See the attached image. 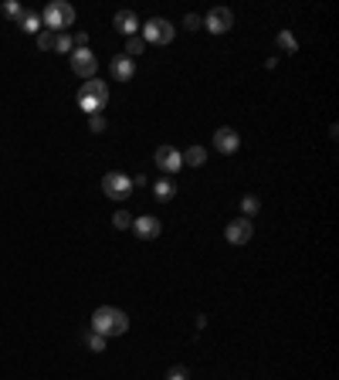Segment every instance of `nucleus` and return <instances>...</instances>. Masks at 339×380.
Instances as JSON below:
<instances>
[{
	"instance_id": "2eb2a0df",
	"label": "nucleus",
	"mask_w": 339,
	"mask_h": 380,
	"mask_svg": "<svg viewBox=\"0 0 339 380\" xmlns=\"http://www.w3.org/2000/svg\"><path fill=\"white\" fill-rule=\"evenodd\" d=\"M180 160H183L187 167H204V163H207V150H204V146H190L187 153H180Z\"/></svg>"
},
{
	"instance_id": "393cba45",
	"label": "nucleus",
	"mask_w": 339,
	"mask_h": 380,
	"mask_svg": "<svg viewBox=\"0 0 339 380\" xmlns=\"http://www.w3.org/2000/svg\"><path fill=\"white\" fill-rule=\"evenodd\" d=\"M167 380H190V374H187V367H173L167 374Z\"/></svg>"
},
{
	"instance_id": "f3484780",
	"label": "nucleus",
	"mask_w": 339,
	"mask_h": 380,
	"mask_svg": "<svg viewBox=\"0 0 339 380\" xmlns=\"http://www.w3.org/2000/svg\"><path fill=\"white\" fill-rule=\"evenodd\" d=\"M275 41H278L282 51H289V54H296V51H298V41L292 38V31H278V38H275Z\"/></svg>"
},
{
	"instance_id": "9d476101",
	"label": "nucleus",
	"mask_w": 339,
	"mask_h": 380,
	"mask_svg": "<svg viewBox=\"0 0 339 380\" xmlns=\"http://www.w3.org/2000/svg\"><path fill=\"white\" fill-rule=\"evenodd\" d=\"M132 231H136L143 241H153V238H160L163 224H160L156 214H143V217H132Z\"/></svg>"
},
{
	"instance_id": "bb28decb",
	"label": "nucleus",
	"mask_w": 339,
	"mask_h": 380,
	"mask_svg": "<svg viewBox=\"0 0 339 380\" xmlns=\"http://www.w3.org/2000/svg\"><path fill=\"white\" fill-rule=\"evenodd\" d=\"M183 24L194 31V28H201V17H197V14H187V17H183Z\"/></svg>"
},
{
	"instance_id": "9b49d317",
	"label": "nucleus",
	"mask_w": 339,
	"mask_h": 380,
	"mask_svg": "<svg viewBox=\"0 0 339 380\" xmlns=\"http://www.w3.org/2000/svg\"><path fill=\"white\" fill-rule=\"evenodd\" d=\"M156 167L163 170V173H176V170H183V160H180V150L176 146H156Z\"/></svg>"
},
{
	"instance_id": "1a4fd4ad",
	"label": "nucleus",
	"mask_w": 339,
	"mask_h": 380,
	"mask_svg": "<svg viewBox=\"0 0 339 380\" xmlns=\"http://www.w3.org/2000/svg\"><path fill=\"white\" fill-rule=\"evenodd\" d=\"M238 146H241V136H238V129L220 126L217 132H214V150H217V153L231 157V153H238Z\"/></svg>"
},
{
	"instance_id": "f8f14e48",
	"label": "nucleus",
	"mask_w": 339,
	"mask_h": 380,
	"mask_svg": "<svg viewBox=\"0 0 339 380\" xmlns=\"http://www.w3.org/2000/svg\"><path fill=\"white\" fill-rule=\"evenodd\" d=\"M109 72H112L116 82H132V75H136V61L126 58V54H116L112 65H109Z\"/></svg>"
},
{
	"instance_id": "aec40b11",
	"label": "nucleus",
	"mask_w": 339,
	"mask_h": 380,
	"mask_svg": "<svg viewBox=\"0 0 339 380\" xmlns=\"http://www.w3.org/2000/svg\"><path fill=\"white\" fill-rule=\"evenodd\" d=\"M143 48H146V41L136 34V38H126V58H136V54H143Z\"/></svg>"
},
{
	"instance_id": "4468645a",
	"label": "nucleus",
	"mask_w": 339,
	"mask_h": 380,
	"mask_svg": "<svg viewBox=\"0 0 339 380\" xmlns=\"http://www.w3.org/2000/svg\"><path fill=\"white\" fill-rule=\"evenodd\" d=\"M17 24H21V31H24V34H38V31H41V14L24 10V14L17 17Z\"/></svg>"
},
{
	"instance_id": "cd10ccee",
	"label": "nucleus",
	"mask_w": 339,
	"mask_h": 380,
	"mask_svg": "<svg viewBox=\"0 0 339 380\" xmlns=\"http://www.w3.org/2000/svg\"><path fill=\"white\" fill-rule=\"evenodd\" d=\"M85 41H88V34H85V31H79V34H75V44H79V48H85Z\"/></svg>"
},
{
	"instance_id": "ddd939ff",
	"label": "nucleus",
	"mask_w": 339,
	"mask_h": 380,
	"mask_svg": "<svg viewBox=\"0 0 339 380\" xmlns=\"http://www.w3.org/2000/svg\"><path fill=\"white\" fill-rule=\"evenodd\" d=\"M112 24H116V31H123L126 38H136V34H139V17H136L132 10H119Z\"/></svg>"
},
{
	"instance_id": "dca6fc26",
	"label": "nucleus",
	"mask_w": 339,
	"mask_h": 380,
	"mask_svg": "<svg viewBox=\"0 0 339 380\" xmlns=\"http://www.w3.org/2000/svg\"><path fill=\"white\" fill-rule=\"evenodd\" d=\"M153 197H156V201H163V204H167V201H173V197H176L173 180H156V183H153Z\"/></svg>"
},
{
	"instance_id": "412c9836",
	"label": "nucleus",
	"mask_w": 339,
	"mask_h": 380,
	"mask_svg": "<svg viewBox=\"0 0 339 380\" xmlns=\"http://www.w3.org/2000/svg\"><path fill=\"white\" fill-rule=\"evenodd\" d=\"M38 48H41V51H54V34H51V31H38Z\"/></svg>"
},
{
	"instance_id": "0eeeda50",
	"label": "nucleus",
	"mask_w": 339,
	"mask_h": 380,
	"mask_svg": "<svg viewBox=\"0 0 339 380\" xmlns=\"http://www.w3.org/2000/svg\"><path fill=\"white\" fill-rule=\"evenodd\" d=\"M68 61H72V72H75V75H82L85 82H88V79H95V68H99V58H95V54H92L88 48H75Z\"/></svg>"
},
{
	"instance_id": "b1692460",
	"label": "nucleus",
	"mask_w": 339,
	"mask_h": 380,
	"mask_svg": "<svg viewBox=\"0 0 339 380\" xmlns=\"http://www.w3.org/2000/svg\"><path fill=\"white\" fill-rule=\"evenodd\" d=\"M3 14H7V17H14V21H17V17H21V14H24V7H21V3H17V0H7V3H3Z\"/></svg>"
},
{
	"instance_id": "20e7f679",
	"label": "nucleus",
	"mask_w": 339,
	"mask_h": 380,
	"mask_svg": "<svg viewBox=\"0 0 339 380\" xmlns=\"http://www.w3.org/2000/svg\"><path fill=\"white\" fill-rule=\"evenodd\" d=\"M173 34H176V31H173V24H170L167 17H153V21H146V24L139 28V38L150 44H170Z\"/></svg>"
},
{
	"instance_id": "5701e85b",
	"label": "nucleus",
	"mask_w": 339,
	"mask_h": 380,
	"mask_svg": "<svg viewBox=\"0 0 339 380\" xmlns=\"http://www.w3.org/2000/svg\"><path fill=\"white\" fill-rule=\"evenodd\" d=\"M88 350H95V353H105V337H99V333H88Z\"/></svg>"
},
{
	"instance_id": "f03ea898",
	"label": "nucleus",
	"mask_w": 339,
	"mask_h": 380,
	"mask_svg": "<svg viewBox=\"0 0 339 380\" xmlns=\"http://www.w3.org/2000/svg\"><path fill=\"white\" fill-rule=\"evenodd\" d=\"M75 24V7L65 3V0H51L41 10V28L51 34H65V28Z\"/></svg>"
},
{
	"instance_id": "7ed1b4c3",
	"label": "nucleus",
	"mask_w": 339,
	"mask_h": 380,
	"mask_svg": "<svg viewBox=\"0 0 339 380\" xmlns=\"http://www.w3.org/2000/svg\"><path fill=\"white\" fill-rule=\"evenodd\" d=\"M105 102H109V85L99 82V79H88L79 92V109L88 112V116H102Z\"/></svg>"
},
{
	"instance_id": "a211bd4d",
	"label": "nucleus",
	"mask_w": 339,
	"mask_h": 380,
	"mask_svg": "<svg viewBox=\"0 0 339 380\" xmlns=\"http://www.w3.org/2000/svg\"><path fill=\"white\" fill-rule=\"evenodd\" d=\"M241 211H245V217H248V221H251L254 214L261 211V201H258V197H254V194H248V197H245V201H241Z\"/></svg>"
},
{
	"instance_id": "423d86ee",
	"label": "nucleus",
	"mask_w": 339,
	"mask_h": 380,
	"mask_svg": "<svg viewBox=\"0 0 339 380\" xmlns=\"http://www.w3.org/2000/svg\"><path fill=\"white\" fill-rule=\"evenodd\" d=\"M201 24L211 34H227L234 28V14H231V7H214V10H207V17H201Z\"/></svg>"
},
{
	"instance_id": "6e6552de",
	"label": "nucleus",
	"mask_w": 339,
	"mask_h": 380,
	"mask_svg": "<svg viewBox=\"0 0 339 380\" xmlns=\"http://www.w3.org/2000/svg\"><path fill=\"white\" fill-rule=\"evenodd\" d=\"M254 234V224L248 217H234L227 228H224V238H227V245H248Z\"/></svg>"
},
{
	"instance_id": "4be33fe9",
	"label": "nucleus",
	"mask_w": 339,
	"mask_h": 380,
	"mask_svg": "<svg viewBox=\"0 0 339 380\" xmlns=\"http://www.w3.org/2000/svg\"><path fill=\"white\" fill-rule=\"evenodd\" d=\"M112 224H116L119 231H126V228H132V217H129V211H116L112 214Z\"/></svg>"
},
{
	"instance_id": "a878e982",
	"label": "nucleus",
	"mask_w": 339,
	"mask_h": 380,
	"mask_svg": "<svg viewBox=\"0 0 339 380\" xmlns=\"http://www.w3.org/2000/svg\"><path fill=\"white\" fill-rule=\"evenodd\" d=\"M88 129H92V132H105V119H102V116H92V119H88Z\"/></svg>"
},
{
	"instance_id": "6ab92c4d",
	"label": "nucleus",
	"mask_w": 339,
	"mask_h": 380,
	"mask_svg": "<svg viewBox=\"0 0 339 380\" xmlns=\"http://www.w3.org/2000/svg\"><path fill=\"white\" fill-rule=\"evenodd\" d=\"M54 51H58V54H72V51H75V41H72L68 34H54Z\"/></svg>"
},
{
	"instance_id": "f257e3e1",
	"label": "nucleus",
	"mask_w": 339,
	"mask_h": 380,
	"mask_svg": "<svg viewBox=\"0 0 339 380\" xmlns=\"http://www.w3.org/2000/svg\"><path fill=\"white\" fill-rule=\"evenodd\" d=\"M129 330V316L123 309H116V306H99L95 312H92V333H99V337H123Z\"/></svg>"
},
{
	"instance_id": "39448f33",
	"label": "nucleus",
	"mask_w": 339,
	"mask_h": 380,
	"mask_svg": "<svg viewBox=\"0 0 339 380\" xmlns=\"http://www.w3.org/2000/svg\"><path fill=\"white\" fill-rule=\"evenodd\" d=\"M102 190H105V197H112V201H126L129 194H132V180H129L126 173H105L102 177Z\"/></svg>"
}]
</instances>
